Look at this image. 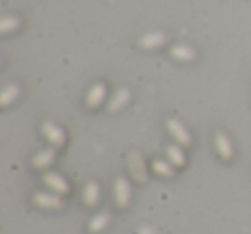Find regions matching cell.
Returning <instances> with one entry per match:
<instances>
[{
  "label": "cell",
  "mask_w": 251,
  "mask_h": 234,
  "mask_svg": "<svg viewBox=\"0 0 251 234\" xmlns=\"http://www.w3.org/2000/svg\"><path fill=\"white\" fill-rule=\"evenodd\" d=\"M43 182H45L50 189H53L55 193H60V195L69 191L67 181L62 178V176L57 174V172H45V174H43Z\"/></svg>",
  "instance_id": "6da1fadb"
},
{
  "label": "cell",
  "mask_w": 251,
  "mask_h": 234,
  "mask_svg": "<svg viewBox=\"0 0 251 234\" xmlns=\"http://www.w3.org/2000/svg\"><path fill=\"white\" fill-rule=\"evenodd\" d=\"M167 128L171 131V134L179 141V145H191V136H189L188 130L182 126L181 121L177 119H169L167 121Z\"/></svg>",
  "instance_id": "7a4b0ae2"
},
{
  "label": "cell",
  "mask_w": 251,
  "mask_h": 234,
  "mask_svg": "<svg viewBox=\"0 0 251 234\" xmlns=\"http://www.w3.org/2000/svg\"><path fill=\"white\" fill-rule=\"evenodd\" d=\"M42 131L47 136V140H49L52 145H55V147H59V145H62L64 141H66V133H64L59 126H55L53 123H50V121L43 123Z\"/></svg>",
  "instance_id": "3957f363"
},
{
  "label": "cell",
  "mask_w": 251,
  "mask_h": 234,
  "mask_svg": "<svg viewBox=\"0 0 251 234\" xmlns=\"http://www.w3.org/2000/svg\"><path fill=\"white\" fill-rule=\"evenodd\" d=\"M36 205L45 207V208H62L64 202L59 195H50V193H36L33 196Z\"/></svg>",
  "instance_id": "277c9868"
},
{
  "label": "cell",
  "mask_w": 251,
  "mask_h": 234,
  "mask_svg": "<svg viewBox=\"0 0 251 234\" xmlns=\"http://www.w3.org/2000/svg\"><path fill=\"white\" fill-rule=\"evenodd\" d=\"M129 196H131L129 182L126 181L124 178H119L115 181V200H117V205L126 207L129 203Z\"/></svg>",
  "instance_id": "5b68a950"
},
{
  "label": "cell",
  "mask_w": 251,
  "mask_h": 234,
  "mask_svg": "<svg viewBox=\"0 0 251 234\" xmlns=\"http://www.w3.org/2000/svg\"><path fill=\"white\" fill-rule=\"evenodd\" d=\"M105 93H107V88H105L103 83H97L90 88L86 95V104L88 107H98L101 104V100L105 98Z\"/></svg>",
  "instance_id": "8992f818"
},
{
  "label": "cell",
  "mask_w": 251,
  "mask_h": 234,
  "mask_svg": "<svg viewBox=\"0 0 251 234\" xmlns=\"http://www.w3.org/2000/svg\"><path fill=\"white\" fill-rule=\"evenodd\" d=\"M129 165H131V172L133 176L138 179L140 182H145L147 181V171H145V164H143V158H141L140 154H131L129 157Z\"/></svg>",
  "instance_id": "52a82bcc"
},
{
  "label": "cell",
  "mask_w": 251,
  "mask_h": 234,
  "mask_svg": "<svg viewBox=\"0 0 251 234\" xmlns=\"http://www.w3.org/2000/svg\"><path fill=\"white\" fill-rule=\"evenodd\" d=\"M129 98H131V93H129L127 88H121V90H117L114 93V97L110 98V102H108V110L117 112L119 108H122L127 102H129Z\"/></svg>",
  "instance_id": "ba28073f"
},
{
  "label": "cell",
  "mask_w": 251,
  "mask_h": 234,
  "mask_svg": "<svg viewBox=\"0 0 251 234\" xmlns=\"http://www.w3.org/2000/svg\"><path fill=\"white\" fill-rule=\"evenodd\" d=\"M165 40H167V36L162 31H151V33H147L145 36H141L140 45L143 47V49H157Z\"/></svg>",
  "instance_id": "9c48e42d"
},
{
  "label": "cell",
  "mask_w": 251,
  "mask_h": 234,
  "mask_svg": "<svg viewBox=\"0 0 251 234\" xmlns=\"http://www.w3.org/2000/svg\"><path fill=\"white\" fill-rule=\"evenodd\" d=\"M53 158H55V148H52V147L45 148V150H42L40 154L35 155V158H33V165H35L36 169H45L52 164Z\"/></svg>",
  "instance_id": "30bf717a"
},
{
  "label": "cell",
  "mask_w": 251,
  "mask_h": 234,
  "mask_svg": "<svg viewBox=\"0 0 251 234\" xmlns=\"http://www.w3.org/2000/svg\"><path fill=\"white\" fill-rule=\"evenodd\" d=\"M215 147L217 152L222 158H230L232 157V145H230V140L226 136L224 133H217L215 134Z\"/></svg>",
  "instance_id": "8fae6325"
},
{
  "label": "cell",
  "mask_w": 251,
  "mask_h": 234,
  "mask_svg": "<svg viewBox=\"0 0 251 234\" xmlns=\"http://www.w3.org/2000/svg\"><path fill=\"white\" fill-rule=\"evenodd\" d=\"M171 55L177 60H193L196 57V52L188 45H174L171 49Z\"/></svg>",
  "instance_id": "7c38bea8"
},
{
  "label": "cell",
  "mask_w": 251,
  "mask_h": 234,
  "mask_svg": "<svg viewBox=\"0 0 251 234\" xmlns=\"http://www.w3.org/2000/svg\"><path fill=\"white\" fill-rule=\"evenodd\" d=\"M83 198H84V203H86V205H90V207L97 205L98 198H100V186H98L95 181L88 182L86 188H84Z\"/></svg>",
  "instance_id": "4fadbf2b"
},
{
  "label": "cell",
  "mask_w": 251,
  "mask_h": 234,
  "mask_svg": "<svg viewBox=\"0 0 251 234\" xmlns=\"http://www.w3.org/2000/svg\"><path fill=\"white\" fill-rule=\"evenodd\" d=\"M18 95H19L18 84H9V86H5L4 90L0 91V105H2V107H7L9 104H12V102L18 98Z\"/></svg>",
  "instance_id": "5bb4252c"
},
{
  "label": "cell",
  "mask_w": 251,
  "mask_h": 234,
  "mask_svg": "<svg viewBox=\"0 0 251 234\" xmlns=\"http://www.w3.org/2000/svg\"><path fill=\"white\" fill-rule=\"evenodd\" d=\"M167 157H169V160H171L172 164L179 165V167L186 164L184 152H182L177 145H169V147H167Z\"/></svg>",
  "instance_id": "9a60e30c"
},
{
  "label": "cell",
  "mask_w": 251,
  "mask_h": 234,
  "mask_svg": "<svg viewBox=\"0 0 251 234\" xmlns=\"http://www.w3.org/2000/svg\"><path fill=\"white\" fill-rule=\"evenodd\" d=\"M108 220H110V215H108L107 212L98 213V215H95L93 219H91L90 231H91V233H100L101 229H105V227H107Z\"/></svg>",
  "instance_id": "2e32d148"
},
{
  "label": "cell",
  "mask_w": 251,
  "mask_h": 234,
  "mask_svg": "<svg viewBox=\"0 0 251 234\" xmlns=\"http://www.w3.org/2000/svg\"><path fill=\"white\" fill-rule=\"evenodd\" d=\"M153 171L157 172V174H160V176H165V178H171V176H174V167H172L169 162L160 160V158L153 162Z\"/></svg>",
  "instance_id": "e0dca14e"
},
{
  "label": "cell",
  "mask_w": 251,
  "mask_h": 234,
  "mask_svg": "<svg viewBox=\"0 0 251 234\" xmlns=\"http://www.w3.org/2000/svg\"><path fill=\"white\" fill-rule=\"evenodd\" d=\"M18 26H19V21L14 16H4V18L0 19V33L14 31V29H18Z\"/></svg>",
  "instance_id": "ac0fdd59"
},
{
  "label": "cell",
  "mask_w": 251,
  "mask_h": 234,
  "mask_svg": "<svg viewBox=\"0 0 251 234\" xmlns=\"http://www.w3.org/2000/svg\"><path fill=\"white\" fill-rule=\"evenodd\" d=\"M138 234H155L153 227H141L140 231H138Z\"/></svg>",
  "instance_id": "d6986e66"
}]
</instances>
